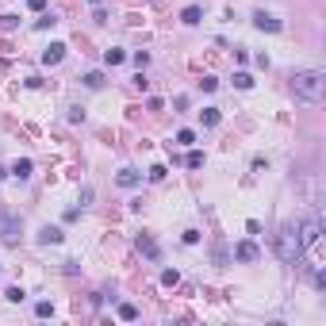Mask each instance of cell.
I'll use <instances>...</instances> for the list:
<instances>
[{"label":"cell","mask_w":326,"mask_h":326,"mask_svg":"<svg viewBox=\"0 0 326 326\" xmlns=\"http://www.w3.org/2000/svg\"><path fill=\"white\" fill-rule=\"evenodd\" d=\"M292 92H296V100H303V104H323L326 73H319V69H299V73H292Z\"/></svg>","instance_id":"obj_1"},{"label":"cell","mask_w":326,"mask_h":326,"mask_svg":"<svg viewBox=\"0 0 326 326\" xmlns=\"http://www.w3.org/2000/svg\"><path fill=\"white\" fill-rule=\"evenodd\" d=\"M276 257H280L284 265H299L303 242H299V226L296 222H284L280 230H276Z\"/></svg>","instance_id":"obj_2"},{"label":"cell","mask_w":326,"mask_h":326,"mask_svg":"<svg viewBox=\"0 0 326 326\" xmlns=\"http://www.w3.org/2000/svg\"><path fill=\"white\" fill-rule=\"evenodd\" d=\"M296 226H299V242H303V250H311L315 242L323 238V215H319V211L307 215L303 222H296Z\"/></svg>","instance_id":"obj_3"},{"label":"cell","mask_w":326,"mask_h":326,"mask_svg":"<svg viewBox=\"0 0 326 326\" xmlns=\"http://www.w3.org/2000/svg\"><path fill=\"white\" fill-rule=\"evenodd\" d=\"M15 238H19V219L8 215V211H0V242H8V246H12Z\"/></svg>","instance_id":"obj_4"},{"label":"cell","mask_w":326,"mask_h":326,"mask_svg":"<svg viewBox=\"0 0 326 326\" xmlns=\"http://www.w3.org/2000/svg\"><path fill=\"white\" fill-rule=\"evenodd\" d=\"M257 257H261V250L253 246L250 238H246V242H238V246H234V261H242V265H253Z\"/></svg>","instance_id":"obj_5"},{"label":"cell","mask_w":326,"mask_h":326,"mask_svg":"<svg viewBox=\"0 0 326 326\" xmlns=\"http://www.w3.org/2000/svg\"><path fill=\"white\" fill-rule=\"evenodd\" d=\"M253 27H257V31H269V35H276L284 23L276 19V15H269V12H253Z\"/></svg>","instance_id":"obj_6"},{"label":"cell","mask_w":326,"mask_h":326,"mask_svg":"<svg viewBox=\"0 0 326 326\" xmlns=\"http://www.w3.org/2000/svg\"><path fill=\"white\" fill-rule=\"evenodd\" d=\"M35 238H39V246H58L65 234H61V226H50V222H46V226H43V230H39Z\"/></svg>","instance_id":"obj_7"},{"label":"cell","mask_w":326,"mask_h":326,"mask_svg":"<svg viewBox=\"0 0 326 326\" xmlns=\"http://www.w3.org/2000/svg\"><path fill=\"white\" fill-rule=\"evenodd\" d=\"M138 250L146 253L150 261H162V246H158V242H154L150 234H138Z\"/></svg>","instance_id":"obj_8"},{"label":"cell","mask_w":326,"mask_h":326,"mask_svg":"<svg viewBox=\"0 0 326 326\" xmlns=\"http://www.w3.org/2000/svg\"><path fill=\"white\" fill-rule=\"evenodd\" d=\"M61 58H65V43H50L43 50V65H58Z\"/></svg>","instance_id":"obj_9"},{"label":"cell","mask_w":326,"mask_h":326,"mask_svg":"<svg viewBox=\"0 0 326 326\" xmlns=\"http://www.w3.org/2000/svg\"><path fill=\"white\" fill-rule=\"evenodd\" d=\"M115 184H119V188H138V184H142V177H138L134 169H119Z\"/></svg>","instance_id":"obj_10"},{"label":"cell","mask_w":326,"mask_h":326,"mask_svg":"<svg viewBox=\"0 0 326 326\" xmlns=\"http://www.w3.org/2000/svg\"><path fill=\"white\" fill-rule=\"evenodd\" d=\"M31 169H35V165H31V158H19V162H12V177H15V180H27Z\"/></svg>","instance_id":"obj_11"},{"label":"cell","mask_w":326,"mask_h":326,"mask_svg":"<svg viewBox=\"0 0 326 326\" xmlns=\"http://www.w3.org/2000/svg\"><path fill=\"white\" fill-rule=\"evenodd\" d=\"M200 123H204V127H219L222 111H219V108H204V111H200Z\"/></svg>","instance_id":"obj_12"},{"label":"cell","mask_w":326,"mask_h":326,"mask_svg":"<svg viewBox=\"0 0 326 326\" xmlns=\"http://www.w3.org/2000/svg\"><path fill=\"white\" fill-rule=\"evenodd\" d=\"M180 19H184V23H188V27H196V23H200V19H204V8H184V12H180Z\"/></svg>","instance_id":"obj_13"},{"label":"cell","mask_w":326,"mask_h":326,"mask_svg":"<svg viewBox=\"0 0 326 326\" xmlns=\"http://www.w3.org/2000/svg\"><path fill=\"white\" fill-rule=\"evenodd\" d=\"M123 61H127V54H123V50H115V46H111V50H104V65H123Z\"/></svg>","instance_id":"obj_14"},{"label":"cell","mask_w":326,"mask_h":326,"mask_svg":"<svg viewBox=\"0 0 326 326\" xmlns=\"http://www.w3.org/2000/svg\"><path fill=\"white\" fill-rule=\"evenodd\" d=\"M85 89H104V73H100V69L85 73Z\"/></svg>","instance_id":"obj_15"},{"label":"cell","mask_w":326,"mask_h":326,"mask_svg":"<svg viewBox=\"0 0 326 326\" xmlns=\"http://www.w3.org/2000/svg\"><path fill=\"white\" fill-rule=\"evenodd\" d=\"M119 319H123V323H134V319H138V307H134V303H119Z\"/></svg>","instance_id":"obj_16"},{"label":"cell","mask_w":326,"mask_h":326,"mask_svg":"<svg viewBox=\"0 0 326 326\" xmlns=\"http://www.w3.org/2000/svg\"><path fill=\"white\" fill-rule=\"evenodd\" d=\"M4 299H8V303H23V299H27V292H23L19 284H12V288L4 292Z\"/></svg>","instance_id":"obj_17"},{"label":"cell","mask_w":326,"mask_h":326,"mask_svg":"<svg viewBox=\"0 0 326 326\" xmlns=\"http://www.w3.org/2000/svg\"><path fill=\"white\" fill-rule=\"evenodd\" d=\"M162 284H165V288H177V284H180V272H177V269H165V272H162Z\"/></svg>","instance_id":"obj_18"},{"label":"cell","mask_w":326,"mask_h":326,"mask_svg":"<svg viewBox=\"0 0 326 326\" xmlns=\"http://www.w3.org/2000/svg\"><path fill=\"white\" fill-rule=\"evenodd\" d=\"M192 142H196V131H188V127L177 131V146H192Z\"/></svg>","instance_id":"obj_19"},{"label":"cell","mask_w":326,"mask_h":326,"mask_svg":"<svg viewBox=\"0 0 326 326\" xmlns=\"http://www.w3.org/2000/svg\"><path fill=\"white\" fill-rule=\"evenodd\" d=\"M165 177H169V169H165V165H154V169H150V180H154V184H162Z\"/></svg>","instance_id":"obj_20"},{"label":"cell","mask_w":326,"mask_h":326,"mask_svg":"<svg viewBox=\"0 0 326 326\" xmlns=\"http://www.w3.org/2000/svg\"><path fill=\"white\" fill-rule=\"evenodd\" d=\"M184 165H188V169H200V165H204V154H200V150H192V154L184 158Z\"/></svg>","instance_id":"obj_21"},{"label":"cell","mask_w":326,"mask_h":326,"mask_svg":"<svg viewBox=\"0 0 326 326\" xmlns=\"http://www.w3.org/2000/svg\"><path fill=\"white\" fill-rule=\"evenodd\" d=\"M35 315H39V319H50V315H54V307H50V299H43V303H35Z\"/></svg>","instance_id":"obj_22"},{"label":"cell","mask_w":326,"mask_h":326,"mask_svg":"<svg viewBox=\"0 0 326 326\" xmlns=\"http://www.w3.org/2000/svg\"><path fill=\"white\" fill-rule=\"evenodd\" d=\"M234 89H253V77L250 73H234Z\"/></svg>","instance_id":"obj_23"},{"label":"cell","mask_w":326,"mask_h":326,"mask_svg":"<svg viewBox=\"0 0 326 326\" xmlns=\"http://www.w3.org/2000/svg\"><path fill=\"white\" fill-rule=\"evenodd\" d=\"M54 23H58L54 15H43V19H35V27H39V31H50V27H54Z\"/></svg>","instance_id":"obj_24"},{"label":"cell","mask_w":326,"mask_h":326,"mask_svg":"<svg viewBox=\"0 0 326 326\" xmlns=\"http://www.w3.org/2000/svg\"><path fill=\"white\" fill-rule=\"evenodd\" d=\"M180 238H184V246H196V242H200V230H192V226H188Z\"/></svg>","instance_id":"obj_25"},{"label":"cell","mask_w":326,"mask_h":326,"mask_svg":"<svg viewBox=\"0 0 326 326\" xmlns=\"http://www.w3.org/2000/svg\"><path fill=\"white\" fill-rule=\"evenodd\" d=\"M134 65H138V69H146V65H150V54H146V50H138V54H134Z\"/></svg>","instance_id":"obj_26"},{"label":"cell","mask_w":326,"mask_h":326,"mask_svg":"<svg viewBox=\"0 0 326 326\" xmlns=\"http://www.w3.org/2000/svg\"><path fill=\"white\" fill-rule=\"evenodd\" d=\"M200 89H204V92H215V89H219V81H215V77H204V81H200Z\"/></svg>","instance_id":"obj_27"},{"label":"cell","mask_w":326,"mask_h":326,"mask_svg":"<svg viewBox=\"0 0 326 326\" xmlns=\"http://www.w3.org/2000/svg\"><path fill=\"white\" fill-rule=\"evenodd\" d=\"M65 119H69V123H81V119H85V111H81V108H69V115H65Z\"/></svg>","instance_id":"obj_28"},{"label":"cell","mask_w":326,"mask_h":326,"mask_svg":"<svg viewBox=\"0 0 326 326\" xmlns=\"http://www.w3.org/2000/svg\"><path fill=\"white\" fill-rule=\"evenodd\" d=\"M27 8H31V12H43V8H46V0H27Z\"/></svg>","instance_id":"obj_29"},{"label":"cell","mask_w":326,"mask_h":326,"mask_svg":"<svg viewBox=\"0 0 326 326\" xmlns=\"http://www.w3.org/2000/svg\"><path fill=\"white\" fill-rule=\"evenodd\" d=\"M89 4H100V0H89Z\"/></svg>","instance_id":"obj_30"}]
</instances>
